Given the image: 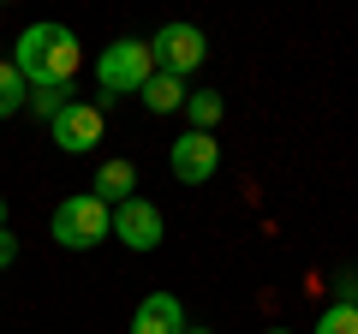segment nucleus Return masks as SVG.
<instances>
[{"label":"nucleus","mask_w":358,"mask_h":334,"mask_svg":"<svg viewBox=\"0 0 358 334\" xmlns=\"http://www.w3.org/2000/svg\"><path fill=\"white\" fill-rule=\"evenodd\" d=\"M30 114H42V119H54V114H60V108H66V90H30Z\"/></svg>","instance_id":"4468645a"},{"label":"nucleus","mask_w":358,"mask_h":334,"mask_svg":"<svg viewBox=\"0 0 358 334\" xmlns=\"http://www.w3.org/2000/svg\"><path fill=\"white\" fill-rule=\"evenodd\" d=\"M268 334H287V328H268Z\"/></svg>","instance_id":"6ab92c4d"},{"label":"nucleus","mask_w":358,"mask_h":334,"mask_svg":"<svg viewBox=\"0 0 358 334\" xmlns=\"http://www.w3.org/2000/svg\"><path fill=\"white\" fill-rule=\"evenodd\" d=\"M150 54H155V72H167V78H185V72H197V66L209 60V42H203V30L197 24H162L150 36Z\"/></svg>","instance_id":"20e7f679"},{"label":"nucleus","mask_w":358,"mask_h":334,"mask_svg":"<svg viewBox=\"0 0 358 334\" xmlns=\"http://www.w3.org/2000/svg\"><path fill=\"white\" fill-rule=\"evenodd\" d=\"M90 197H102L108 209H120V203H131V197H138V167L131 161H102L96 167V185H90Z\"/></svg>","instance_id":"1a4fd4ad"},{"label":"nucleus","mask_w":358,"mask_h":334,"mask_svg":"<svg viewBox=\"0 0 358 334\" xmlns=\"http://www.w3.org/2000/svg\"><path fill=\"white\" fill-rule=\"evenodd\" d=\"M0 227H6V203H0Z\"/></svg>","instance_id":"f3484780"},{"label":"nucleus","mask_w":358,"mask_h":334,"mask_svg":"<svg viewBox=\"0 0 358 334\" xmlns=\"http://www.w3.org/2000/svg\"><path fill=\"white\" fill-rule=\"evenodd\" d=\"M48 233H54V245H66V251H90V245H102V239H114V209L102 203V197H66L60 209H54V221H48Z\"/></svg>","instance_id":"7ed1b4c3"},{"label":"nucleus","mask_w":358,"mask_h":334,"mask_svg":"<svg viewBox=\"0 0 358 334\" xmlns=\"http://www.w3.org/2000/svg\"><path fill=\"white\" fill-rule=\"evenodd\" d=\"M13 263H18V239L0 227V269H13Z\"/></svg>","instance_id":"2eb2a0df"},{"label":"nucleus","mask_w":358,"mask_h":334,"mask_svg":"<svg viewBox=\"0 0 358 334\" xmlns=\"http://www.w3.org/2000/svg\"><path fill=\"white\" fill-rule=\"evenodd\" d=\"M167 167H173L179 185H209V180H215V167H221L215 131H185V138L167 150Z\"/></svg>","instance_id":"39448f33"},{"label":"nucleus","mask_w":358,"mask_h":334,"mask_svg":"<svg viewBox=\"0 0 358 334\" xmlns=\"http://www.w3.org/2000/svg\"><path fill=\"white\" fill-rule=\"evenodd\" d=\"M138 96H143V108H150V114H179V108H185V78H167V72H155Z\"/></svg>","instance_id":"9d476101"},{"label":"nucleus","mask_w":358,"mask_h":334,"mask_svg":"<svg viewBox=\"0 0 358 334\" xmlns=\"http://www.w3.org/2000/svg\"><path fill=\"white\" fill-rule=\"evenodd\" d=\"M341 305H358V275H346V281H341Z\"/></svg>","instance_id":"dca6fc26"},{"label":"nucleus","mask_w":358,"mask_h":334,"mask_svg":"<svg viewBox=\"0 0 358 334\" xmlns=\"http://www.w3.org/2000/svg\"><path fill=\"white\" fill-rule=\"evenodd\" d=\"M131 334H185V310H179V298H173V293H150V298L138 305Z\"/></svg>","instance_id":"6e6552de"},{"label":"nucleus","mask_w":358,"mask_h":334,"mask_svg":"<svg viewBox=\"0 0 358 334\" xmlns=\"http://www.w3.org/2000/svg\"><path fill=\"white\" fill-rule=\"evenodd\" d=\"M185 114H192V131H215L227 102H221V90H197V96H185Z\"/></svg>","instance_id":"f8f14e48"},{"label":"nucleus","mask_w":358,"mask_h":334,"mask_svg":"<svg viewBox=\"0 0 358 334\" xmlns=\"http://www.w3.org/2000/svg\"><path fill=\"white\" fill-rule=\"evenodd\" d=\"M310 334H358V305H329Z\"/></svg>","instance_id":"ddd939ff"},{"label":"nucleus","mask_w":358,"mask_h":334,"mask_svg":"<svg viewBox=\"0 0 358 334\" xmlns=\"http://www.w3.org/2000/svg\"><path fill=\"white\" fill-rule=\"evenodd\" d=\"M150 78H155V54L138 36H120V42H108L96 54V84H102V96H138Z\"/></svg>","instance_id":"f03ea898"},{"label":"nucleus","mask_w":358,"mask_h":334,"mask_svg":"<svg viewBox=\"0 0 358 334\" xmlns=\"http://www.w3.org/2000/svg\"><path fill=\"white\" fill-rule=\"evenodd\" d=\"M24 102H30V84H24V72H18L13 60H0V119H13Z\"/></svg>","instance_id":"9b49d317"},{"label":"nucleus","mask_w":358,"mask_h":334,"mask_svg":"<svg viewBox=\"0 0 358 334\" xmlns=\"http://www.w3.org/2000/svg\"><path fill=\"white\" fill-rule=\"evenodd\" d=\"M48 138L60 143L66 155H84L102 143V108H90V102H66L60 114L48 119Z\"/></svg>","instance_id":"423d86ee"},{"label":"nucleus","mask_w":358,"mask_h":334,"mask_svg":"<svg viewBox=\"0 0 358 334\" xmlns=\"http://www.w3.org/2000/svg\"><path fill=\"white\" fill-rule=\"evenodd\" d=\"M78 60L84 54H78V36L66 24H30L13 48V66L24 72L30 90H66L78 78Z\"/></svg>","instance_id":"f257e3e1"},{"label":"nucleus","mask_w":358,"mask_h":334,"mask_svg":"<svg viewBox=\"0 0 358 334\" xmlns=\"http://www.w3.org/2000/svg\"><path fill=\"white\" fill-rule=\"evenodd\" d=\"M114 239L131 245V251H155L162 245V209L150 197H131V203L114 209Z\"/></svg>","instance_id":"0eeeda50"},{"label":"nucleus","mask_w":358,"mask_h":334,"mask_svg":"<svg viewBox=\"0 0 358 334\" xmlns=\"http://www.w3.org/2000/svg\"><path fill=\"white\" fill-rule=\"evenodd\" d=\"M185 334H209V328H185Z\"/></svg>","instance_id":"a211bd4d"}]
</instances>
